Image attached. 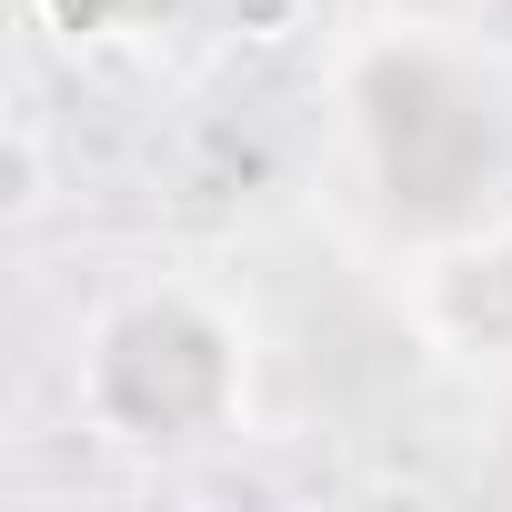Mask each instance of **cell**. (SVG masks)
Returning a JSON list of instances; mask_svg holds the SVG:
<instances>
[{
  "label": "cell",
  "instance_id": "277c9868",
  "mask_svg": "<svg viewBox=\"0 0 512 512\" xmlns=\"http://www.w3.org/2000/svg\"><path fill=\"white\" fill-rule=\"evenodd\" d=\"M0 201H11V221H31L51 201V161H41V121L31 111H11V191H0Z\"/></svg>",
  "mask_w": 512,
  "mask_h": 512
},
{
  "label": "cell",
  "instance_id": "6da1fadb",
  "mask_svg": "<svg viewBox=\"0 0 512 512\" xmlns=\"http://www.w3.org/2000/svg\"><path fill=\"white\" fill-rule=\"evenodd\" d=\"M342 121L372 211L402 241L502 221L512 201V91L452 31H382L342 61Z\"/></svg>",
  "mask_w": 512,
  "mask_h": 512
},
{
  "label": "cell",
  "instance_id": "7a4b0ae2",
  "mask_svg": "<svg viewBox=\"0 0 512 512\" xmlns=\"http://www.w3.org/2000/svg\"><path fill=\"white\" fill-rule=\"evenodd\" d=\"M71 392L111 452H211L251 422V322L201 282H131L81 322Z\"/></svg>",
  "mask_w": 512,
  "mask_h": 512
},
{
  "label": "cell",
  "instance_id": "3957f363",
  "mask_svg": "<svg viewBox=\"0 0 512 512\" xmlns=\"http://www.w3.org/2000/svg\"><path fill=\"white\" fill-rule=\"evenodd\" d=\"M402 322L422 352H442L462 372L512 362V211L402 251Z\"/></svg>",
  "mask_w": 512,
  "mask_h": 512
}]
</instances>
